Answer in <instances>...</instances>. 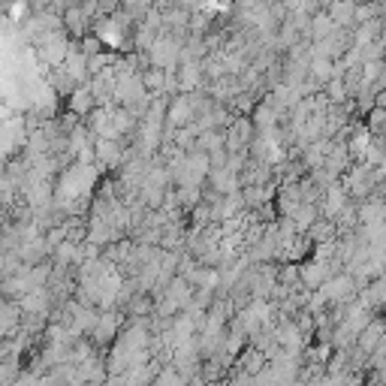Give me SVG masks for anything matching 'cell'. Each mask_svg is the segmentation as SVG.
I'll return each mask as SVG.
<instances>
[{"label": "cell", "instance_id": "6da1fadb", "mask_svg": "<svg viewBox=\"0 0 386 386\" xmlns=\"http://www.w3.org/2000/svg\"><path fill=\"white\" fill-rule=\"evenodd\" d=\"M248 145H254V121L233 118L226 127V154H241Z\"/></svg>", "mask_w": 386, "mask_h": 386}, {"label": "cell", "instance_id": "7a4b0ae2", "mask_svg": "<svg viewBox=\"0 0 386 386\" xmlns=\"http://www.w3.org/2000/svg\"><path fill=\"white\" fill-rule=\"evenodd\" d=\"M371 187H375V175H371L368 166H359L347 175V193H353V197H365V193H371Z\"/></svg>", "mask_w": 386, "mask_h": 386}, {"label": "cell", "instance_id": "3957f363", "mask_svg": "<svg viewBox=\"0 0 386 386\" xmlns=\"http://www.w3.org/2000/svg\"><path fill=\"white\" fill-rule=\"evenodd\" d=\"M308 239L317 244H335L338 241V224L329 221V217H320V221L308 229Z\"/></svg>", "mask_w": 386, "mask_h": 386}, {"label": "cell", "instance_id": "277c9868", "mask_svg": "<svg viewBox=\"0 0 386 386\" xmlns=\"http://www.w3.org/2000/svg\"><path fill=\"white\" fill-rule=\"evenodd\" d=\"M94 106H97V94H94V88L79 85V88H75V91L70 94V109H73L75 115H88V112H94Z\"/></svg>", "mask_w": 386, "mask_h": 386}, {"label": "cell", "instance_id": "5b68a950", "mask_svg": "<svg viewBox=\"0 0 386 386\" xmlns=\"http://www.w3.org/2000/svg\"><path fill=\"white\" fill-rule=\"evenodd\" d=\"M139 82H142L145 91H163L166 82H169V70H160V67H148L139 73Z\"/></svg>", "mask_w": 386, "mask_h": 386}, {"label": "cell", "instance_id": "8992f818", "mask_svg": "<svg viewBox=\"0 0 386 386\" xmlns=\"http://www.w3.org/2000/svg\"><path fill=\"white\" fill-rule=\"evenodd\" d=\"M94 154L103 163H118L121 160V142H112V139H100L94 145Z\"/></svg>", "mask_w": 386, "mask_h": 386}, {"label": "cell", "instance_id": "52a82bcc", "mask_svg": "<svg viewBox=\"0 0 386 386\" xmlns=\"http://www.w3.org/2000/svg\"><path fill=\"white\" fill-rule=\"evenodd\" d=\"M154 386H187V377L178 368H160L157 377L151 380Z\"/></svg>", "mask_w": 386, "mask_h": 386}, {"label": "cell", "instance_id": "ba28073f", "mask_svg": "<svg viewBox=\"0 0 386 386\" xmlns=\"http://www.w3.org/2000/svg\"><path fill=\"white\" fill-rule=\"evenodd\" d=\"M266 197H268L266 187H244V193H241L244 205H251V209H254V205H263V202H266Z\"/></svg>", "mask_w": 386, "mask_h": 386}, {"label": "cell", "instance_id": "9c48e42d", "mask_svg": "<svg viewBox=\"0 0 386 386\" xmlns=\"http://www.w3.org/2000/svg\"><path fill=\"white\" fill-rule=\"evenodd\" d=\"M368 127H371V130H375V133H380L383 130V127H386V109H375V112H371L368 115Z\"/></svg>", "mask_w": 386, "mask_h": 386}]
</instances>
